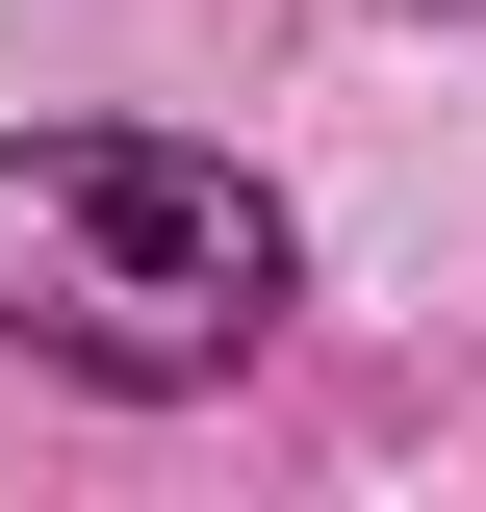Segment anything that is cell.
<instances>
[{
    "label": "cell",
    "instance_id": "6da1fadb",
    "mask_svg": "<svg viewBox=\"0 0 486 512\" xmlns=\"http://www.w3.org/2000/svg\"><path fill=\"white\" fill-rule=\"evenodd\" d=\"M282 308H307L282 180H231L180 128H26V154H0V359L154 410V384H231Z\"/></svg>",
    "mask_w": 486,
    "mask_h": 512
}]
</instances>
